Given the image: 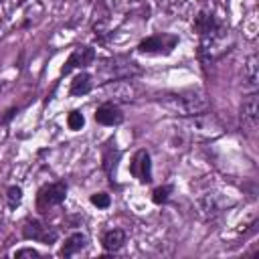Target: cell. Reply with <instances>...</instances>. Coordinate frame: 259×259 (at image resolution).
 I'll return each instance as SVG.
<instances>
[{
  "mask_svg": "<svg viewBox=\"0 0 259 259\" xmlns=\"http://www.w3.org/2000/svg\"><path fill=\"white\" fill-rule=\"evenodd\" d=\"M123 243H125V233L121 229H109L101 235V245L105 251H111V253L119 251L123 247Z\"/></svg>",
  "mask_w": 259,
  "mask_h": 259,
  "instance_id": "cell-13",
  "label": "cell"
},
{
  "mask_svg": "<svg viewBox=\"0 0 259 259\" xmlns=\"http://www.w3.org/2000/svg\"><path fill=\"white\" fill-rule=\"evenodd\" d=\"M91 204H95L97 208H107L111 204V198L107 192H95L91 194Z\"/></svg>",
  "mask_w": 259,
  "mask_h": 259,
  "instance_id": "cell-20",
  "label": "cell"
},
{
  "mask_svg": "<svg viewBox=\"0 0 259 259\" xmlns=\"http://www.w3.org/2000/svg\"><path fill=\"white\" fill-rule=\"evenodd\" d=\"M95 121L101 125H119L123 121V113L115 103H103L95 111Z\"/></svg>",
  "mask_w": 259,
  "mask_h": 259,
  "instance_id": "cell-11",
  "label": "cell"
},
{
  "mask_svg": "<svg viewBox=\"0 0 259 259\" xmlns=\"http://www.w3.org/2000/svg\"><path fill=\"white\" fill-rule=\"evenodd\" d=\"M194 30L200 34V40L212 38V36H219V34L227 32L225 26L212 14H208V12H198L196 14V18H194Z\"/></svg>",
  "mask_w": 259,
  "mask_h": 259,
  "instance_id": "cell-6",
  "label": "cell"
},
{
  "mask_svg": "<svg viewBox=\"0 0 259 259\" xmlns=\"http://www.w3.org/2000/svg\"><path fill=\"white\" fill-rule=\"evenodd\" d=\"M93 59H95V51H93L91 47H75L73 53L69 55L65 67L61 69V73L67 75V73H71L75 67H87Z\"/></svg>",
  "mask_w": 259,
  "mask_h": 259,
  "instance_id": "cell-10",
  "label": "cell"
},
{
  "mask_svg": "<svg viewBox=\"0 0 259 259\" xmlns=\"http://www.w3.org/2000/svg\"><path fill=\"white\" fill-rule=\"evenodd\" d=\"M178 45V36L176 34H168V32H162V34H154V36H148L144 38L140 45H138V51L140 53H172V49Z\"/></svg>",
  "mask_w": 259,
  "mask_h": 259,
  "instance_id": "cell-5",
  "label": "cell"
},
{
  "mask_svg": "<svg viewBox=\"0 0 259 259\" xmlns=\"http://www.w3.org/2000/svg\"><path fill=\"white\" fill-rule=\"evenodd\" d=\"M16 113H18V107H10V109L6 111V115H4V117H0V123H8Z\"/></svg>",
  "mask_w": 259,
  "mask_h": 259,
  "instance_id": "cell-23",
  "label": "cell"
},
{
  "mask_svg": "<svg viewBox=\"0 0 259 259\" xmlns=\"http://www.w3.org/2000/svg\"><path fill=\"white\" fill-rule=\"evenodd\" d=\"M241 121H243V127L253 132L259 123V95L257 93H251L245 97L243 105H241Z\"/></svg>",
  "mask_w": 259,
  "mask_h": 259,
  "instance_id": "cell-8",
  "label": "cell"
},
{
  "mask_svg": "<svg viewBox=\"0 0 259 259\" xmlns=\"http://www.w3.org/2000/svg\"><path fill=\"white\" fill-rule=\"evenodd\" d=\"M85 247H87V237H85L83 233H73V235H69V237L65 239V243H63L59 255H61V257H73L75 253L83 251Z\"/></svg>",
  "mask_w": 259,
  "mask_h": 259,
  "instance_id": "cell-12",
  "label": "cell"
},
{
  "mask_svg": "<svg viewBox=\"0 0 259 259\" xmlns=\"http://www.w3.org/2000/svg\"><path fill=\"white\" fill-rule=\"evenodd\" d=\"M162 105L170 109L174 115H200L208 111V99L202 89H184L178 93H170L162 99Z\"/></svg>",
  "mask_w": 259,
  "mask_h": 259,
  "instance_id": "cell-1",
  "label": "cell"
},
{
  "mask_svg": "<svg viewBox=\"0 0 259 259\" xmlns=\"http://www.w3.org/2000/svg\"><path fill=\"white\" fill-rule=\"evenodd\" d=\"M198 208H200V212H202L206 219H214V217L223 210V204L217 202V194H206V196H202V198L198 200Z\"/></svg>",
  "mask_w": 259,
  "mask_h": 259,
  "instance_id": "cell-14",
  "label": "cell"
},
{
  "mask_svg": "<svg viewBox=\"0 0 259 259\" xmlns=\"http://www.w3.org/2000/svg\"><path fill=\"white\" fill-rule=\"evenodd\" d=\"M83 123H85V117H83V113H81V111L73 109V111L67 115V125H69V130L77 132V130H81V127H83Z\"/></svg>",
  "mask_w": 259,
  "mask_h": 259,
  "instance_id": "cell-19",
  "label": "cell"
},
{
  "mask_svg": "<svg viewBox=\"0 0 259 259\" xmlns=\"http://www.w3.org/2000/svg\"><path fill=\"white\" fill-rule=\"evenodd\" d=\"M67 196V184L65 182H53V184H47L38 190L36 194V206L40 212H47L49 206H55V204H61Z\"/></svg>",
  "mask_w": 259,
  "mask_h": 259,
  "instance_id": "cell-4",
  "label": "cell"
},
{
  "mask_svg": "<svg viewBox=\"0 0 259 259\" xmlns=\"http://www.w3.org/2000/svg\"><path fill=\"white\" fill-rule=\"evenodd\" d=\"M105 93H107V99H111L109 103L136 99V87H134L127 79H115L113 83H109V85L105 87Z\"/></svg>",
  "mask_w": 259,
  "mask_h": 259,
  "instance_id": "cell-9",
  "label": "cell"
},
{
  "mask_svg": "<svg viewBox=\"0 0 259 259\" xmlns=\"http://www.w3.org/2000/svg\"><path fill=\"white\" fill-rule=\"evenodd\" d=\"M91 91V75L89 73H79L71 81V95H85Z\"/></svg>",
  "mask_w": 259,
  "mask_h": 259,
  "instance_id": "cell-15",
  "label": "cell"
},
{
  "mask_svg": "<svg viewBox=\"0 0 259 259\" xmlns=\"http://www.w3.org/2000/svg\"><path fill=\"white\" fill-rule=\"evenodd\" d=\"M22 237L28 241H38L45 245H53L57 241V231L45 223H40L38 219H28L22 225Z\"/></svg>",
  "mask_w": 259,
  "mask_h": 259,
  "instance_id": "cell-2",
  "label": "cell"
},
{
  "mask_svg": "<svg viewBox=\"0 0 259 259\" xmlns=\"http://www.w3.org/2000/svg\"><path fill=\"white\" fill-rule=\"evenodd\" d=\"M101 71L107 75V79H130L132 75H138L140 73V67L138 63L130 61V59H123V57H115V59H109L101 65Z\"/></svg>",
  "mask_w": 259,
  "mask_h": 259,
  "instance_id": "cell-3",
  "label": "cell"
},
{
  "mask_svg": "<svg viewBox=\"0 0 259 259\" xmlns=\"http://www.w3.org/2000/svg\"><path fill=\"white\" fill-rule=\"evenodd\" d=\"M257 57L253 55V57H249L247 59V63H245V69H243V75H245V79H247V83L251 85V87H255L257 83H259V71H257Z\"/></svg>",
  "mask_w": 259,
  "mask_h": 259,
  "instance_id": "cell-16",
  "label": "cell"
},
{
  "mask_svg": "<svg viewBox=\"0 0 259 259\" xmlns=\"http://www.w3.org/2000/svg\"><path fill=\"white\" fill-rule=\"evenodd\" d=\"M117 160H119V152H117V150H107L105 156H103V170L107 172V176L111 178V182H113V174H115Z\"/></svg>",
  "mask_w": 259,
  "mask_h": 259,
  "instance_id": "cell-17",
  "label": "cell"
},
{
  "mask_svg": "<svg viewBox=\"0 0 259 259\" xmlns=\"http://www.w3.org/2000/svg\"><path fill=\"white\" fill-rule=\"evenodd\" d=\"M6 198H8V204L10 206H16L22 200V188L20 186H10L6 190Z\"/></svg>",
  "mask_w": 259,
  "mask_h": 259,
  "instance_id": "cell-21",
  "label": "cell"
},
{
  "mask_svg": "<svg viewBox=\"0 0 259 259\" xmlns=\"http://www.w3.org/2000/svg\"><path fill=\"white\" fill-rule=\"evenodd\" d=\"M170 194H172V186H170V184H164V186L154 188V192H152V200H154L156 204H164V202L170 198Z\"/></svg>",
  "mask_w": 259,
  "mask_h": 259,
  "instance_id": "cell-18",
  "label": "cell"
},
{
  "mask_svg": "<svg viewBox=\"0 0 259 259\" xmlns=\"http://www.w3.org/2000/svg\"><path fill=\"white\" fill-rule=\"evenodd\" d=\"M130 174L134 178H138L142 184H150L152 182V162H150V154L146 150H138L130 162Z\"/></svg>",
  "mask_w": 259,
  "mask_h": 259,
  "instance_id": "cell-7",
  "label": "cell"
},
{
  "mask_svg": "<svg viewBox=\"0 0 259 259\" xmlns=\"http://www.w3.org/2000/svg\"><path fill=\"white\" fill-rule=\"evenodd\" d=\"M14 257H16V259H20V257H40V253H38L36 249L26 247V249H18V251L14 253Z\"/></svg>",
  "mask_w": 259,
  "mask_h": 259,
  "instance_id": "cell-22",
  "label": "cell"
}]
</instances>
